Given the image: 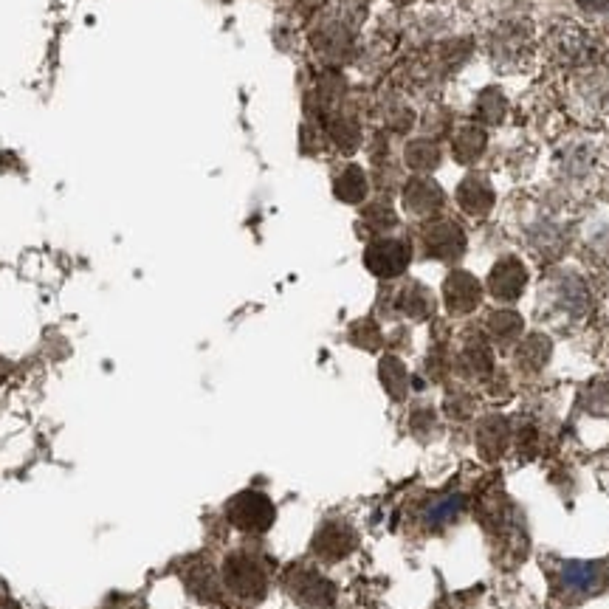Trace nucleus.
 I'll use <instances>...</instances> for the list:
<instances>
[{
	"mask_svg": "<svg viewBox=\"0 0 609 609\" xmlns=\"http://www.w3.org/2000/svg\"><path fill=\"white\" fill-rule=\"evenodd\" d=\"M423 254L440 263H457L466 254V232L454 220H432L421 232Z\"/></svg>",
	"mask_w": 609,
	"mask_h": 609,
	"instance_id": "nucleus-10",
	"label": "nucleus"
},
{
	"mask_svg": "<svg viewBox=\"0 0 609 609\" xmlns=\"http://www.w3.org/2000/svg\"><path fill=\"white\" fill-rule=\"evenodd\" d=\"M454 198H457V206L471 218H488L494 203H497V192H494L491 181L485 178L483 172H471L460 181Z\"/></svg>",
	"mask_w": 609,
	"mask_h": 609,
	"instance_id": "nucleus-14",
	"label": "nucleus"
},
{
	"mask_svg": "<svg viewBox=\"0 0 609 609\" xmlns=\"http://www.w3.org/2000/svg\"><path fill=\"white\" fill-rule=\"evenodd\" d=\"M553 595L562 601H584L590 595L601 593L607 584V567L604 562H559L550 573Z\"/></svg>",
	"mask_w": 609,
	"mask_h": 609,
	"instance_id": "nucleus-6",
	"label": "nucleus"
},
{
	"mask_svg": "<svg viewBox=\"0 0 609 609\" xmlns=\"http://www.w3.org/2000/svg\"><path fill=\"white\" fill-rule=\"evenodd\" d=\"M404 158L415 172H432L440 164V147L429 139H415L406 144Z\"/></svg>",
	"mask_w": 609,
	"mask_h": 609,
	"instance_id": "nucleus-26",
	"label": "nucleus"
},
{
	"mask_svg": "<svg viewBox=\"0 0 609 609\" xmlns=\"http://www.w3.org/2000/svg\"><path fill=\"white\" fill-rule=\"evenodd\" d=\"M525 285H528V268L514 254L500 257L488 274V294L497 302H516L522 297Z\"/></svg>",
	"mask_w": 609,
	"mask_h": 609,
	"instance_id": "nucleus-13",
	"label": "nucleus"
},
{
	"mask_svg": "<svg viewBox=\"0 0 609 609\" xmlns=\"http://www.w3.org/2000/svg\"><path fill=\"white\" fill-rule=\"evenodd\" d=\"M350 342L364 350H378L381 347V330L375 325L373 319H361L350 328Z\"/></svg>",
	"mask_w": 609,
	"mask_h": 609,
	"instance_id": "nucleus-30",
	"label": "nucleus"
},
{
	"mask_svg": "<svg viewBox=\"0 0 609 609\" xmlns=\"http://www.w3.org/2000/svg\"><path fill=\"white\" fill-rule=\"evenodd\" d=\"M522 330H525V319L511 308H497L485 319V336L500 347H511L514 342H519Z\"/></svg>",
	"mask_w": 609,
	"mask_h": 609,
	"instance_id": "nucleus-19",
	"label": "nucleus"
},
{
	"mask_svg": "<svg viewBox=\"0 0 609 609\" xmlns=\"http://www.w3.org/2000/svg\"><path fill=\"white\" fill-rule=\"evenodd\" d=\"M550 353H553V342L547 339L545 333H531V336H525L522 342L516 344L514 350L516 370L525 375L542 373L547 367V361H550Z\"/></svg>",
	"mask_w": 609,
	"mask_h": 609,
	"instance_id": "nucleus-17",
	"label": "nucleus"
},
{
	"mask_svg": "<svg viewBox=\"0 0 609 609\" xmlns=\"http://www.w3.org/2000/svg\"><path fill=\"white\" fill-rule=\"evenodd\" d=\"M333 192H336V198L344 203L364 201V198H367V178H364V172H361L359 167H347V170L336 178Z\"/></svg>",
	"mask_w": 609,
	"mask_h": 609,
	"instance_id": "nucleus-27",
	"label": "nucleus"
},
{
	"mask_svg": "<svg viewBox=\"0 0 609 609\" xmlns=\"http://www.w3.org/2000/svg\"><path fill=\"white\" fill-rule=\"evenodd\" d=\"M539 29L528 15H502L483 32V54L500 74H528L539 60Z\"/></svg>",
	"mask_w": 609,
	"mask_h": 609,
	"instance_id": "nucleus-1",
	"label": "nucleus"
},
{
	"mask_svg": "<svg viewBox=\"0 0 609 609\" xmlns=\"http://www.w3.org/2000/svg\"><path fill=\"white\" fill-rule=\"evenodd\" d=\"M398 223V218H395V212H392L390 203H373V206H367V212H364V226L370 229V232H390L392 226Z\"/></svg>",
	"mask_w": 609,
	"mask_h": 609,
	"instance_id": "nucleus-28",
	"label": "nucleus"
},
{
	"mask_svg": "<svg viewBox=\"0 0 609 609\" xmlns=\"http://www.w3.org/2000/svg\"><path fill=\"white\" fill-rule=\"evenodd\" d=\"M409 429H412L418 438H423V435H435V429H438L435 409H432V406H418V409L412 412V418H409Z\"/></svg>",
	"mask_w": 609,
	"mask_h": 609,
	"instance_id": "nucleus-31",
	"label": "nucleus"
},
{
	"mask_svg": "<svg viewBox=\"0 0 609 609\" xmlns=\"http://www.w3.org/2000/svg\"><path fill=\"white\" fill-rule=\"evenodd\" d=\"M359 547V533L347 519H325L311 539L313 559L325 564L344 562Z\"/></svg>",
	"mask_w": 609,
	"mask_h": 609,
	"instance_id": "nucleus-8",
	"label": "nucleus"
},
{
	"mask_svg": "<svg viewBox=\"0 0 609 609\" xmlns=\"http://www.w3.org/2000/svg\"><path fill=\"white\" fill-rule=\"evenodd\" d=\"M443 203H446V195H443V189L438 187V181L423 178V175L421 178L406 181L404 209L409 215H415V218H432V215H438L440 209H443Z\"/></svg>",
	"mask_w": 609,
	"mask_h": 609,
	"instance_id": "nucleus-16",
	"label": "nucleus"
},
{
	"mask_svg": "<svg viewBox=\"0 0 609 609\" xmlns=\"http://www.w3.org/2000/svg\"><path fill=\"white\" fill-rule=\"evenodd\" d=\"M282 590L302 609H330L336 604V584L311 564H291L282 573Z\"/></svg>",
	"mask_w": 609,
	"mask_h": 609,
	"instance_id": "nucleus-4",
	"label": "nucleus"
},
{
	"mask_svg": "<svg viewBox=\"0 0 609 609\" xmlns=\"http://www.w3.org/2000/svg\"><path fill=\"white\" fill-rule=\"evenodd\" d=\"M452 367L466 381H485L494 375V350H491L488 339L480 336V330L477 333L471 330V336L463 339L457 356L452 359Z\"/></svg>",
	"mask_w": 609,
	"mask_h": 609,
	"instance_id": "nucleus-11",
	"label": "nucleus"
},
{
	"mask_svg": "<svg viewBox=\"0 0 609 609\" xmlns=\"http://www.w3.org/2000/svg\"><path fill=\"white\" fill-rule=\"evenodd\" d=\"M412 263V243L401 237H378L364 251V266L370 268L378 280H395L401 277Z\"/></svg>",
	"mask_w": 609,
	"mask_h": 609,
	"instance_id": "nucleus-9",
	"label": "nucleus"
},
{
	"mask_svg": "<svg viewBox=\"0 0 609 609\" xmlns=\"http://www.w3.org/2000/svg\"><path fill=\"white\" fill-rule=\"evenodd\" d=\"M511 438H514L511 421H508V418H502V415H485V418H480V423H477V432H474L477 452H480V457L488 460V463L500 460L502 454L508 452Z\"/></svg>",
	"mask_w": 609,
	"mask_h": 609,
	"instance_id": "nucleus-15",
	"label": "nucleus"
},
{
	"mask_svg": "<svg viewBox=\"0 0 609 609\" xmlns=\"http://www.w3.org/2000/svg\"><path fill=\"white\" fill-rule=\"evenodd\" d=\"M181 578H184L187 590L195 595V598H201V601H218L220 598V587H223V584H220V576L209 562L195 559V562L184 567Z\"/></svg>",
	"mask_w": 609,
	"mask_h": 609,
	"instance_id": "nucleus-20",
	"label": "nucleus"
},
{
	"mask_svg": "<svg viewBox=\"0 0 609 609\" xmlns=\"http://www.w3.org/2000/svg\"><path fill=\"white\" fill-rule=\"evenodd\" d=\"M542 302L550 313L562 316L567 322H576L590 311V291L581 277L570 271H559L547 282H542Z\"/></svg>",
	"mask_w": 609,
	"mask_h": 609,
	"instance_id": "nucleus-7",
	"label": "nucleus"
},
{
	"mask_svg": "<svg viewBox=\"0 0 609 609\" xmlns=\"http://www.w3.org/2000/svg\"><path fill=\"white\" fill-rule=\"evenodd\" d=\"M223 514H226V522L232 528H237V531L251 533V536H263L277 522V505L263 491L246 488V491H240V494H235L232 500L226 502Z\"/></svg>",
	"mask_w": 609,
	"mask_h": 609,
	"instance_id": "nucleus-5",
	"label": "nucleus"
},
{
	"mask_svg": "<svg viewBox=\"0 0 609 609\" xmlns=\"http://www.w3.org/2000/svg\"><path fill=\"white\" fill-rule=\"evenodd\" d=\"M0 609H20V607H15L12 601H0Z\"/></svg>",
	"mask_w": 609,
	"mask_h": 609,
	"instance_id": "nucleus-34",
	"label": "nucleus"
},
{
	"mask_svg": "<svg viewBox=\"0 0 609 609\" xmlns=\"http://www.w3.org/2000/svg\"><path fill=\"white\" fill-rule=\"evenodd\" d=\"M443 302H446V311L452 316H469L483 302V285L469 271L454 268L443 282Z\"/></svg>",
	"mask_w": 609,
	"mask_h": 609,
	"instance_id": "nucleus-12",
	"label": "nucleus"
},
{
	"mask_svg": "<svg viewBox=\"0 0 609 609\" xmlns=\"http://www.w3.org/2000/svg\"><path fill=\"white\" fill-rule=\"evenodd\" d=\"M474 116L483 127H497L508 116V99L500 91V85H488L474 99Z\"/></svg>",
	"mask_w": 609,
	"mask_h": 609,
	"instance_id": "nucleus-23",
	"label": "nucleus"
},
{
	"mask_svg": "<svg viewBox=\"0 0 609 609\" xmlns=\"http://www.w3.org/2000/svg\"><path fill=\"white\" fill-rule=\"evenodd\" d=\"M528 246H531L536 257H559V251L564 246L562 229L553 226V223H539L528 232Z\"/></svg>",
	"mask_w": 609,
	"mask_h": 609,
	"instance_id": "nucleus-25",
	"label": "nucleus"
},
{
	"mask_svg": "<svg viewBox=\"0 0 609 609\" xmlns=\"http://www.w3.org/2000/svg\"><path fill=\"white\" fill-rule=\"evenodd\" d=\"M576 3L584 12H593V15H607L609 12V0H576Z\"/></svg>",
	"mask_w": 609,
	"mask_h": 609,
	"instance_id": "nucleus-33",
	"label": "nucleus"
},
{
	"mask_svg": "<svg viewBox=\"0 0 609 609\" xmlns=\"http://www.w3.org/2000/svg\"><path fill=\"white\" fill-rule=\"evenodd\" d=\"M536 440H539V432L533 429L531 423H525V426L516 429V449H519V454H533Z\"/></svg>",
	"mask_w": 609,
	"mask_h": 609,
	"instance_id": "nucleus-32",
	"label": "nucleus"
},
{
	"mask_svg": "<svg viewBox=\"0 0 609 609\" xmlns=\"http://www.w3.org/2000/svg\"><path fill=\"white\" fill-rule=\"evenodd\" d=\"M378 378L384 384V390L392 401H404L409 395V373H406L404 361L398 356H384L378 364Z\"/></svg>",
	"mask_w": 609,
	"mask_h": 609,
	"instance_id": "nucleus-24",
	"label": "nucleus"
},
{
	"mask_svg": "<svg viewBox=\"0 0 609 609\" xmlns=\"http://www.w3.org/2000/svg\"><path fill=\"white\" fill-rule=\"evenodd\" d=\"M463 508H466V500H463L460 494H443V497H432V500L426 502V505L421 508L418 522H423V528H429V531H443L446 525H452V522L460 519Z\"/></svg>",
	"mask_w": 609,
	"mask_h": 609,
	"instance_id": "nucleus-18",
	"label": "nucleus"
},
{
	"mask_svg": "<svg viewBox=\"0 0 609 609\" xmlns=\"http://www.w3.org/2000/svg\"><path fill=\"white\" fill-rule=\"evenodd\" d=\"M395 308L409 319L423 322V319H429L435 313V297L421 282H406L404 288L398 291V297H395Z\"/></svg>",
	"mask_w": 609,
	"mask_h": 609,
	"instance_id": "nucleus-21",
	"label": "nucleus"
},
{
	"mask_svg": "<svg viewBox=\"0 0 609 609\" xmlns=\"http://www.w3.org/2000/svg\"><path fill=\"white\" fill-rule=\"evenodd\" d=\"M542 48H545L550 65H556L567 77H576V74H584V71L609 65V51L604 46V40L593 29L573 23V20L556 23L547 32Z\"/></svg>",
	"mask_w": 609,
	"mask_h": 609,
	"instance_id": "nucleus-2",
	"label": "nucleus"
},
{
	"mask_svg": "<svg viewBox=\"0 0 609 609\" xmlns=\"http://www.w3.org/2000/svg\"><path fill=\"white\" fill-rule=\"evenodd\" d=\"M488 147V133L483 125H463L457 127L452 136V156L457 164H474L483 156Z\"/></svg>",
	"mask_w": 609,
	"mask_h": 609,
	"instance_id": "nucleus-22",
	"label": "nucleus"
},
{
	"mask_svg": "<svg viewBox=\"0 0 609 609\" xmlns=\"http://www.w3.org/2000/svg\"><path fill=\"white\" fill-rule=\"evenodd\" d=\"M220 584L240 601L260 604L268 593L266 564L251 550H232L220 567Z\"/></svg>",
	"mask_w": 609,
	"mask_h": 609,
	"instance_id": "nucleus-3",
	"label": "nucleus"
},
{
	"mask_svg": "<svg viewBox=\"0 0 609 609\" xmlns=\"http://www.w3.org/2000/svg\"><path fill=\"white\" fill-rule=\"evenodd\" d=\"M474 409H477V398H474L471 392H449V398H446V415H449V418H454V421H469L471 415H474Z\"/></svg>",
	"mask_w": 609,
	"mask_h": 609,
	"instance_id": "nucleus-29",
	"label": "nucleus"
}]
</instances>
